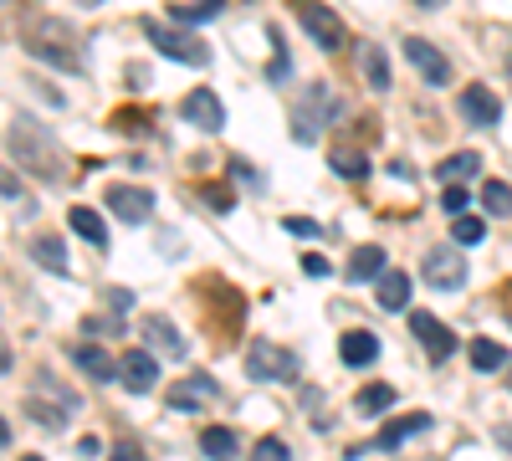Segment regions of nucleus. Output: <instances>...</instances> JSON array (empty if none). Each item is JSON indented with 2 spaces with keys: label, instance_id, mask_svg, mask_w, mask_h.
Here are the masks:
<instances>
[{
  "label": "nucleus",
  "instance_id": "f257e3e1",
  "mask_svg": "<svg viewBox=\"0 0 512 461\" xmlns=\"http://www.w3.org/2000/svg\"><path fill=\"white\" fill-rule=\"evenodd\" d=\"M21 47L31 52V57H41L47 67H57V72H82V41H77V31L67 26V21H57V16H47V21H26L21 26Z\"/></svg>",
  "mask_w": 512,
  "mask_h": 461
},
{
  "label": "nucleus",
  "instance_id": "f03ea898",
  "mask_svg": "<svg viewBox=\"0 0 512 461\" xmlns=\"http://www.w3.org/2000/svg\"><path fill=\"white\" fill-rule=\"evenodd\" d=\"M11 159L21 164V170H31V175H41V180H62V170H67V164H62V149H57V139L52 134H41L36 129V118H16L11 123Z\"/></svg>",
  "mask_w": 512,
  "mask_h": 461
},
{
  "label": "nucleus",
  "instance_id": "7ed1b4c3",
  "mask_svg": "<svg viewBox=\"0 0 512 461\" xmlns=\"http://www.w3.org/2000/svg\"><path fill=\"white\" fill-rule=\"evenodd\" d=\"M333 118H338V98L328 93V82H313L303 93V103H297V113H292L297 144H318V123H333Z\"/></svg>",
  "mask_w": 512,
  "mask_h": 461
},
{
  "label": "nucleus",
  "instance_id": "20e7f679",
  "mask_svg": "<svg viewBox=\"0 0 512 461\" xmlns=\"http://www.w3.org/2000/svg\"><path fill=\"white\" fill-rule=\"evenodd\" d=\"M144 36H149V47H159L164 57H175V62H185V67H205V62H210V47H205L200 36L180 31V26H154V21H144Z\"/></svg>",
  "mask_w": 512,
  "mask_h": 461
},
{
  "label": "nucleus",
  "instance_id": "39448f33",
  "mask_svg": "<svg viewBox=\"0 0 512 461\" xmlns=\"http://www.w3.org/2000/svg\"><path fill=\"white\" fill-rule=\"evenodd\" d=\"M292 16L308 26V36L318 41L323 52H338V47H344V41H349L344 21H338V16H333V11L323 6V0H292Z\"/></svg>",
  "mask_w": 512,
  "mask_h": 461
},
{
  "label": "nucleus",
  "instance_id": "423d86ee",
  "mask_svg": "<svg viewBox=\"0 0 512 461\" xmlns=\"http://www.w3.org/2000/svg\"><path fill=\"white\" fill-rule=\"evenodd\" d=\"M410 333L420 339V349H425V359H431V364H446V359L461 349L456 333H451L436 313H415V308H410Z\"/></svg>",
  "mask_w": 512,
  "mask_h": 461
},
{
  "label": "nucleus",
  "instance_id": "0eeeda50",
  "mask_svg": "<svg viewBox=\"0 0 512 461\" xmlns=\"http://www.w3.org/2000/svg\"><path fill=\"white\" fill-rule=\"evenodd\" d=\"M246 374H251V380H297V359L282 354V349L267 344V339H256V344L246 349Z\"/></svg>",
  "mask_w": 512,
  "mask_h": 461
},
{
  "label": "nucleus",
  "instance_id": "6e6552de",
  "mask_svg": "<svg viewBox=\"0 0 512 461\" xmlns=\"http://www.w3.org/2000/svg\"><path fill=\"white\" fill-rule=\"evenodd\" d=\"M118 380H123L128 395H149V390L159 385V359H154V349H123Z\"/></svg>",
  "mask_w": 512,
  "mask_h": 461
},
{
  "label": "nucleus",
  "instance_id": "1a4fd4ad",
  "mask_svg": "<svg viewBox=\"0 0 512 461\" xmlns=\"http://www.w3.org/2000/svg\"><path fill=\"white\" fill-rule=\"evenodd\" d=\"M405 62L431 82V88H441V82H451V62H446V52L441 47H431L425 36H405Z\"/></svg>",
  "mask_w": 512,
  "mask_h": 461
},
{
  "label": "nucleus",
  "instance_id": "9d476101",
  "mask_svg": "<svg viewBox=\"0 0 512 461\" xmlns=\"http://www.w3.org/2000/svg\"><path fill=\"white\" fill-rule=\"evenodd\" d=\"M425 282L441 287V292H456L466 282V262L456 257L451 246H431V251H425Z\"/></svg>",
  "mask_w": 512,
  "mask_h": 461
},
{
  "label": "nucleus",
  "instance_id": "9b49d317",
  "mask_svg": "<svg viewBox=\"0 0 512 461\" xmlns=\"http://www.w3.org/2000/svg\"><path fill=\"white\" fill-rule=\"evenodd\" d=\"M461 118L477 123V129H492V123L502 118V103H497V93L487 88V82H466L461 88Z\"/></svg>",
  "mask_w": 512,
  "mask_h": 461
},
{
  "label": "nucleus",
  "instance_id": "f8f14e48",
  "mask_svg": "<svg viewBox=\"0 0 512 461\" xmlns=\"http://www.w3.org/2000/svg\"><path fill=\"white\" fill-rule=\"evenodd\" d=\"M180 113H185V123H195V129H205V134H221L226 129V108H221V98L210 93V88H195Z\"/></svg>",
  "mask_w": 512,
  "mask_h": 461
},
{
  "label": "nucleus",
  "instance_id": "ddd939ff",
  "mask_svg": "<svg viewBox=\"0 0 512 461\" xmlns=\"http://www.w3.org/2000/svg\"><path fill=\"white\" fill-rule=\"evenodd\" d=\"M108 211L118 221H128V226H139V221L154 216V195L139 190V185H118V190H108Z\"/></svg>",
  "mask_w": 512,
  "mask_h": 461
},
{
  "label": "nucleus",
  "instance_id": "4468645a",
  "mask_svg": "<svg viewBox=\"0 0 512 461\" xmlns=\"http://www.w3.org/2000/svg\"><path fill=\"white\" fill-rule=\"evenodd\" d=\"M205 400H216V380H210V374H190V380L164 390V405L169 410H200Z\"/></svg>",
  "mask_w": 512,
  "mask_h": 461
},
{
  "label": "nucleus",
  "instance_id": "2eb2a0df",
  "mask_svg": "<svg viewBox=\"0 0 512 461\" xmlns=\"http://www.w3.org/2000/svg\"><path fill=\"white\" fill-rule=\"evenodd\" d=\"M374 298L384 313H405L410 308V272H379L374 277Z\"/></svg>",
  "mask_w": 512,
  "mask_h": 461
},
{
  "label": "nucleus",
  "instance_id": "dca6fc26",
  "mask_svg": "<svg viewBox=\"0 0 512 461\" xmlns=\"http://www.w3.org/2000/svg\"><path fill=\"white\" fill-rule=\"evenodd\" d=\"M72 364L88 374V380H98V385L118 380V359H108V349H98V344H77L72 349Z\"/></svg>",
  "mask_w": 512,
  "mask_h": 461
},
{
  "label": "nucleus",
  "instance_id": "f3484780",
  "mask_svg": "<svg viewBox=\"0 0 512 461\" xmlns=\"http://www.w3.org/2000/svg\"><path fill=\"white\" fill-rule=\"evenodd\" d=\"M338 359L354 364V369H364V364H374V359H379V339H374L369 328H349L344 339H338Z\"/></svg>",
  "mask_w": 512,
  "mask_h": 461
},
{
  "label": "nucleus",
  "instance_id": "a211bd4d",
  "mask_svg": "<svg viewBox=\"0 0 512 461\" xmlns=\"http://www.w3.org/2000/svg\"><path fill=\"white\" fill-rule=\"evenodd\" d=\"M144 339H149V349H164V359H185V339H180V328L169 323V318H159V313H149V318H144Z\"/></svg>",
  "mask_w": 512,
  "mask_h": 461
},
{
  "label": "nucleus",
  "instance_id": "6ab92c4d",
  "mask_svg": "<svg viewBox=\"0 0 512 461\" xmlns=\"http://www.w3.org/2000/svg\"><path fill=\"white\" fill-rule=\"evenodd\" d=\"M415 431H431V415H425V410H415V415H400V421H390V426H384L379 436H374V446L379 451H400Z\"/></svg>",
  "mask_w": 512,
  "mask_h": 461
},
{
  "label": "nucleus",
  "instance_id": "aec40b11",
  "mask_svg": "<svg viewBox=\"0 0 512 461\" xmlns=\"http://www.w3.org/2000/svg\"><path fill=\"white\" fill-rule=\"evenodd\" d=\"M466 359H472V369H477V374H497V369H507V349H502L497 339H487V333L466 344Z\"/></svg>",
  "mask_w": 512,
  "mask_h": 461
},
{
  "label": "nucleus",
  "instance_id": "412c9836",
  "mask_svg": "<svg viewBox=\"0 0 512 461\" xmlns=\"http://www.w3.org/2000/svg\"><path fill=\"white\" fill-rule=\"evenodd\" d=\"M67 226L88 241V246H108V231H103V216L98 211H88V205H72L67 211Z\"/></svg>",
  "mask_w": 512,
  "mask_h": 461
},
{
  "label": "nucleus",
  "instance_id": "4be33fe9",
  "mask_svg": "<svg viewBox=\"0 0 512 461\" xmlns=\"http://www.w3.org/2000/svg\"><path fill=\"white\" fill-rule=\"evenodd\" d=\"M359 67H364V77H369V88H374V93L390 88V62H384V47L364 41V47H359Z\"/></svg>",
  "mask_w": 512,
  "mask_h": 461
},
{
  "label": "nucleus",
  "instance_id": "5701e85b",
  "mask_svg": "<svg viewBox=\"0 0 512 461\" xmlns=\"http://www.w3.org/2000/svg\"><path fill=\"white\" fill-rule=\"evenodd\" d=\"M477 170H482V159L466 149V154H451V159L436 164V180H441V185H461V180H472Z\"/></svg>",
  "mask_w": 512,
  "mask_h": 461
},
{
  "label": "nucleus",
  "instance_id": "b1692460",
  "mask_svg": "<svg viewBox=\"0 0 512 461\" xmlns=\"http://www.w3.org/2000/svg\"><path fill=\"white\" fill-rule=\"evenodd\" d=\"M328 170L344 175V180H364L369 175V154H359V149H328Z\"/></svg>",
  "mask_w": 512,
  "mask_h": 461
},
{
  "label": "nucleus",
  "instance_id": "393cba45",
  "mask_svg": "<svg viewBox=\"0 0 512 461\" xmlns=\"http://www.w3.org/2000/svg\"><path fill=\"white\" fill-rule=\"evenodd\" d=\"M384 272V246H359L349 257V282H369Z\"/></svg>",
  "mask_w": 512,
  "mask_h": 461
},
{
  "label": "nucleus",
  "instance_id": "a878e982",
  "mask_svg": "<svg viewBox=\"0 0 512 461\" xmlns=\"http://www.w3.org/2000/svg\"><path fill=\"white\" fill-rule=\"evenodd\" d=\"M31 257L47 267V272H67V246H62V236H36V241H31Z\"/></svg>",
  "mask_w": 512,
  "mask_h": 461
},
{
  "label": "nucleus",
  "instance_id": "bb28decb",
  "mask_svg": "<svg viewBox=\"0 0 512 461\" xmlns=\"http://www.w3.org/2000/svg\"><path fill=\"white\" fill-rule=\"evenodd\" d=\"M200 451H205L210 461H231V456H236V431H226V426L200 431Z\"/></svg>",
  "mask_w": 512,
  "mask_h": 461
},
{
  "label": "nucleus",
  "instance_id": "cd10ccee",
  "mask_svg": "<svg viewBox=\"0 0 512 461\" xmlns=\"http://www.w3.org/2000/svg\"><path fill=\"white\" fill-rule=\"evenodd\" d=\"M395 405V385H364L359 395H354V410L359 415H384Z\"/></svg>",
  "mask_w": 512,
  "mask_h": 461
},
{
  "label": "nucleus",
  "instance_id": "c85d7f7f",
  "mask_svg": "<svg viewBox=\"0 0 512 461\" xmlns=\"http://www.w3.org/2000/svg\"><path fill=\"white\" fill-rule=\"evenodd\" d=\"M26 415L36 426H47V431H62L67 426V405H47V400H36V395H26Z\"/></svg>",
  "mask_w": 512,
  "mask_h": 461
},
{
  "label": "nucleus",
  "instance_id": "c756f323",
  "mask_svg": "<svg viewBox=\"0 0 512 461\" xmlns=\"http://www.w3.org/2000/svg\"><path fill=\"white\" fill-rule=\"evenodd\" d=\"M226 6V0H190V6H169V21H210V16H216Z\"/></svg>",
  "mask_w": 512,
  "mask_h": 461
},
{
  "label": "nucleus",
  "instance_id": "7c9ffc66",
  "mask_svg": "<svg viewBox=\"0 0 512 461\" xmlns=\"http://www.w3.org/2000/svg\"><path fill=\"white\" fill-rule=\"evenodd\" d=\"M482 205H487V216H512V185H502V180L482 185Z\"/></svg>",
  "mask_w": 512,
  "mask_h": 461
},
{
  "label": "nucleus",
  "instance_id": "2f4dec72",
  "mask_svg": "<svg viewBox=\"0 0 512 461\" xmlns=\"http://www.w3.org/2000/svg\"><path fill=\"white\" fill-rule=\"evenodd\" d=\"M267 36H272V67H267V77H272V82H287V77H292V52L282 47V31H277V26H272Z\"/></svg>",
  "mask_w": 512,
  "mask_h": 461
},
{
  "label": "nucleus",
  "instance_id": "473e14b6",
  "mask_svg": "<svg viewBox=\"0 0 512 461\" xmlns=\"http://www.w3.org/2000/svg\"><path fill=\"white\" fill-rule=\"evenodd\" d=\"M451 236H456V246H477L487 236V226L477 216H451Z\"/></svg>",
  "mask_w": 512,
  "mask_h": 461
},
{
  "label": "nucleus",
  "instance_id": "72a5a7b5",
  "mask_svg": "<svg viewBox=\"0 0 512 461\" xmlns=\"http://www.w3.org/2000/svg\"><path fill=\"white\" fill-rule=\"evenodd\" d=\"M200 200H210V211H221V216L236 211V195H231L226 185H216V180H205V185H200Z\"/></svg>",
  "mask_w": 512,
  "mask_h": 461
},
{
  "label": "nucleus",
  "instance_id": "f704fd0d",
  "mask_svg": "<svg viewBox=\"0 0 512 461\" xmlns=\"http://www.w3.org/2000/svg\"><path fill=\"white\" fill-rule=\"evenodd\" d=\"M251 461H292V451H287L277 436H262V441L251 446Z\"/></svg>",
  "mask_w": 512,
  "mask_h": 461
},
{
  "label": "nucleus",
  "instance_id": "c9c22d12",
  "mask_svg": "<svg viewBox=\"0 0 512 461\" xmlns=\"http://www.w3.org/2000/svg\"><path fill=\"white\" fill-rule=\"evenodd\" d=\"M282 231H287V236H303V241L323 236V226H318V221H308V216H287V221H282Z\"/></svg>",
  "mask_w": 512,
  "mask_h": 461
},
{
  "label": "nucleus",
  "instance_id": "e433bc0d",
  "mask_svg": "<svg viewBox=\"0 0 512 461\" xmlns=\"http://www.w3.org/2000/svg\"><path fill=\"white\" fill-rule=\"evenodd\" d=\"M441 211H446V216H466V190H461V185H446V190H441Z\"/></svg>",
  "mask_w": 512,
  "mask_h": 461
},
{
  "label": "nucleus",
  "instance_id": "4c0bfd02",
  "mask_svg": "<svg viewBox=\"0 0 512 461\" xmlns=\"http://www.w3.org/2000/svg\"><path fill=\"white\" fill-rule=\"evenodd\" d=\"M108 461H144V446H139V441H118Z\"/></svg>",
  "mask_w": 512,
  "mask_h": 461
},
{
  "label": "nucleus",
  "instance_id": "58836bf2",
  "mask_svg": "<svg viewBox=\"0 0 512 461\" xmlns=\"http://www.w3.org/2000/svg\"><path fill=\"white\" fill-rule=\"evenodd\" d=\"M123 318H82V333H118Z\"/></svg>",
  "mask_w": 512,
  "mask_h": 461
},
{
  "label": "nucleus",
  "instance_id": "ea45409f",
  "mask_svg": "<svg viewBox=\"0 0 512 461\" xmlns=\"http://www.w3.org/2000/svg\"><path fill=\"white\" fill-rule=\"evenodd\" d=\"M103 298H108V308H118V313H123V308H134V292H128V287H108Z\"/></svg>",
  "mask_w": 512,
  "mask_h": 461
},
{
  "label": "nucleus",
  "instance_id": "a19ab883",
  "mask_svg": "<svg viewBox=\"0 0 512 461\" xmlns=\"http://www.w3.org/2000/svg\"><path fill=\"white\" fill-rule=\"evenodd\" d=\"M0 195H6V200H21V180H16L11 170H0Z\"/></svg>",
  "mask_w": 512,
  "mask_h": 461
},
{
  "label": "nucleus",
  "instance_id": "79ce46f5",
  "mask_svg": "<svg viewBox=\"0 0 512 461\" xmlns=\"http://www.w3.org/2000/svg\"><path fill=\"white\" fill-rule=\"evenodd\" d=\"M303 272H308V277H328V262L318 257V251H308V257H303Z\"/></svg>",
  "mask_w": 512,
  "mask_h": 461
},
{
  "label": "nucleus",
  "instance_id": "37998d69",
  "mask_svg": "<svg viewBox=\"0 0 512 461\" xmlns=\"http://www.w3.org/2000/svg\"><path fill=\"white\" fill-rule=\"evenodd\" d=\"M492 441H497V446L512 456V426H497V431H492Z\"/></svg>",
  "mask_w": 512,
  "mask_h": 461
},
{
  "label": "nucleus",
  "instance_id": "c03bdc74",
  "mask_svg": "<svg viewBox=\"0 0 512 461\" xmlns=\"http://www.w3.org/2000/svg\"><path fill=\"white\" fill-rule=\"evenodd\" d=\"M11 441V426H6V415H0V446H6Z\"/></svg>",
  "mask_w": 512,
  "mask_h": 461
},
{
  "label": "nucleus",
  "instance_id": "a18cd8bd",
  "mask_svg": "<svg viewBox=\"0 0 512 461\" xmlns=\"http://www.w3.org/2000/svg\"><path fill=\"white\" fill-rule=\"evenodd\" d=\"M11 369V354H6V344H0V374H6Z\"/></svg>",
  "mask_w": 512,
  "mask_h": 461
},
{
  "label": "nucleus",
  "instance_id": "49530a36",
  "mask_svg": "<svg viewBox=\"0 0 512 461\" xmlns=\"http://www.w3.org/2000/svg\"><path fill=\"white\" fill-rule=\"evenodd\" d=\"M415 6H420V11H436V6H441V0H415Z\"/></svg>",
  "mask_w": 512,
  "mask_h": 461
},
{
  "label": "nucleus",
  "instance_id": "de8ad7c7",
  "mask_svg": "<svg viewBox=\"0 0 512 461\" xmlns=\"http://www.w3.org/2000/svg\"><path fill=\"white\" fill-rule=\"evenodd\" d=\"M77 6H103V0H77Z\"/></svg>",
  "mask_w": 512,
  "mask_h": 461
},
{
  "label": "nucleus",
  "instance_id": "09e8293b",
  "mask_svg": "<svg viewBox=\"0 0 512 461\" xmlns=\"http://www.w3.org/2000/svg\"><path fill=\"white\" fill-rule=\"evenodd\" d=\"M21 461H41V456H21Z\"/></svg>",
  "mask_w": 512,
  "mask_h": 461
},
{
  "label": "nucleus",
  "instance_id": "8fccbe9b",
  "mask_svg": "<svg viewBox=\"0 0 512 461\" xmlns=\"http://www.w3.org/2000/svg\"><path fill=\"white\" fill-rule=\"evenodd\" d=\"M507 318H512V313H507Z\"/></svg>",
  "mask_w": 512,
  "mask_h": 461
},
{
  "label": "nucleus",
  "instance_id": "3c124183",
  "mask_svg": "<svg viewBox=\"0 0 512 461\" xmlns=\"http://www.w3.org/2000/svg\"><path fill=\"white\" fill-rule=\"evenodd\" d=\"M507 72H512V67H507Z\"/></svg>",
  "mask_w": 512,
  "mask_h": 461
}]
</instances>
